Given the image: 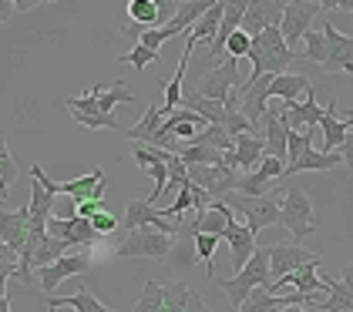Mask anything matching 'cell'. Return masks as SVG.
Segmentation results:
<instances>
[{
    "label": "cell",
    "mask_w": 353,
    "mask_h": 312,
    "mask_svg": "<svg viewBox=\"0 0 353 312\" xmlns=\"http://www.w3.org/2000/svg\"><path fill=\"white\" fill-rule=\"evenodd\" d=\"M232 208L236 215H243V222L249 225V232L259 235L270 225H283V195H243V191H232L225 198H219Z\"/></svg>",
    "instance_id": "cell-2"
},
{
    "label": "cell",
    "mask_w": 353,
    "mask_h": 312,
    "mask_svg": "<svg viewBox=\"0 0 353 312\" xmlns=\"http://www.w3.org/2000/svg\"><path fill=\"white\" fill-rule=\"evenodd\" d=\"M320 131H323L326 152H340V148H343V141L350 138L353 121L340 118V114H336V101H330V107H326V118H323V125H320Z\"/></svg>",
    "instance_id": "cell-28"
},
{
    "label": "cell",
    "mask_w": 353,
    "mask_h": 312,
    "mask_svg": "<svg viewBox=\"0 0 353 312\" xmlns=\"http://www.w3.org/2000/svg\"><path fill=\"white\" fill-rule=\"evenodd\" d=\"M263 161H266V141H263L256 131L239 134V138H236V148L225 155V165H229V168H236V171H243V175L256 171Z\"/></svg>",
    "instance_id": "cell-13"
},
{
    "label": "cell",
    "mask_w": 353,
    "mask_h": 312,
    "mask_svg": "<svg viewBox=\"0 0 353 312\" xmlns=\"http://www.w3.org/2000/svg\"><path fill=\"white\" fill-rule=\"evenodd\" d=\"M303 57L310 61V64H330V41H326L323 30H310L306 37H303Z\"/></svg>",
    "instance_id": "cell-36"
},
{
    "label": "cell",
    "mask_w": 353,
    "mask_h": 312,
    "mask_svg": "<svg viewBox=\"0 0 353 312\" xmlns=\"http://www.w3.org/2000/svg\"><path fill=\"white\" fill-rule=\"evenodd\" d=\"M192 292L185 282H165V306H168V312H185L192 302Z\"/></svg>",
    "instance_id": "cell-39"
},
{
    "label": "cell",
    "mask_w": 353,
    "mask_h": 312,
    "mask_svg": "<svg viewBox=\"0 0 353 312\" xmlns=\"http://www.w3.org/2000/svg\"><path fill=\"white\" fill-rule=\"evenodd\" d=\"M323 118H326V107L316 104V94H313V91H310L299 104H286V125H290L293 131L320 128V125H323Z\"/></svg>",
    "instance_id": "cell-22"
},
{
    "label": "cell",
    "mask_w": 353,
    "mask_h": 312,
    "mask_svg": "<svg viewBox=\"0 0 353 312\" xmlns=\"http://www.w3.org/2000/svg\"><path fill=\"white\" fill-rule=\"evenodd\" d=\"M272 74H249L243 87L236 91L239 94V107H243V114L252 121V128H256V121H263L270 111V101H272Z\"/></svg>",
    "instance_id": "cell-11"
},
{
    "label": "cell",
    "mask_w": 353,
    "mask_h": 312,
    "mask_svg": "<svg viewBox=\"0 0 353 312\" xmlns=\"http://www.w3.org/2000/svg\"><path fill=\"white\" fill-rule=\"evenodd\" d=\"M162 125H165V107L152 104V107L141 114V121H138L135 128H128V141H132V145H148V148H155Z\"/></svg>",
    "instance_id": "cell-25"
},
{
    "label": "cell",
    "mask_w": 353,
    "mask_h": 312,
    "mask_svg": "<svg viewBox=\"0 0 353 312\" xmlns=\"http://www.w3.org/2000/svg\"><path fill=\"white\" fill-rule=\"evenodd\" d=\"M91 225H94V232L98 235H111L114 229H118V225H114V215H108V211L94 215V218H91ZM118 232H121V229H118Z\"/></svg>",
    "instance_id": "cell-46"
},
{
    "label": "cell",
    "mask_w": 353,
    "mask_h": 312,
    "mask_svg": "<svg viewBox=\"0 0 353 312\" xmlns=\"http://www.w3.org/2000/svg\"><path fill=\"white\" fill-rule=\"evenodd\" d=\"M168 10H179V7H175V3H165V0H132V3H128V17L141 27H152V30H155V24L162 27V21L168 17ZM165 24H168V21H165Z\"/></svg>",
    "instance_id": "cell-26"
},
{
    "label": "cell",
    "mask_w": 353,
    "mask_h": 312,
    "mask_svg": "<svg viewBox=\"0 0 353 312\" xmlns=\"http://www.w3.org/2000/svg\"><path fill=\"white\" fill-rule=\"evenodd\" d=\"M192 205H195V195H192V182H185L182 188H179V198H175L172 205H162V211H165V215H175V218H179V215H185Z\"/></svg>",
    "instance_id": "cell-43"
},
{
    "label": "cell",
    "mask_w": 353,
    "mask_h": 312,
    "mask_svg": "<svg viewBox=\"0 0 353 312\" xmlns=\"http://www.w3.org/2000/svg\"><path fill=\"white\" fill-rule=\"evenodd\" d=\"M209 7H212V3H195V0H192V3H179V10L172 14V21L162 24V27H155V30H141L138 44L148 48V51H159L168 37H175V34H189Z\"/></svg>",
    "instance_id": "cell-7"
},
{
    "label": "cell",
    "mask_w": 353,
    "mask_h": 312,
    "mask_svg": "<svg viewBox=\"0 0 353 312\" xmlns=\"http://www.w3.org/2000/svg\"><path fill=\"white\" fill-rule=\"evenodd\" d=\"M54 191H48V188H44V185L37 182V178H34V182H30V225H41V229H48V222H51V218H54Z\"/></svg>",
    "instance_id": "cell-29"
},
{
    "label": "cell",
    "mask_w": 353,
    "mask_h": 312,
    "mask_svg": "<svg viewBox=\"0 0 353 312\" xmlns=\"http://www.w3.org/2000/svg\"><path fill=\"white\" fill-rule=\"evenodd\" d=\"M245 10H249V0H232V3H225V21H222V27H219V37L212 41V48H209V51H212V57H222V54H225V44H229V37L243 30Z\"/></svg>",
    "instance_id": "cell-24"
},
{
    "label": "cell",
    "mask_w": 353,
    "mask_h": 312,
    "mask_svg": "<svg viewBox=\"0 0 353 312\" xmlns=\"http://www.w3.org/2000/svg\"><path fill=\"white\" fill-rule=\"evenodd\" d=\"M28 238H30V205H21L17 211L3 208V215H0V242H3V249L21 256Z\"/></svg>",
    "instance_id": "cell-15"
},
{
    "label": "cell",
    "mask_w": 353,
    "mask_h": 312,
    "mask_svg": "<svg viewBox=\"0 0 353 312\" xmlns=\"http://www.w3.org/2000/svg\"><path fill=\"white\" fill-rule=\"evenodd\" d=\"M340 7H350V10H353V3H340Z\"/></svg>",
    "instance_id": "cell-52"
},
{
    "label": "cell",
    "mask_w": 353,
    "mask_h": 312,
    "mask_svg": "<svg viewBox=\"0 0 353 312\" xmlns=\"http://www.w3.org/2000/svg\"><path fill=\"white\" fill-rule=\"evenodd\" d=\"M243 84L245 81H243V74H239V61L225 57L222 64H216V67L202 78L199 94H202V98H209V101H229V94H236Z\"/></svg>",
    "instance_id": "cell-9"
},
{
    "label": "cell",
    "mask_w": 353,
    "mask_h": 312,
    "mask_svg": "<svg viewBox=\"0 0 353 312\" xmlns=\"http://www.w3.org/2000/svg\"><path fill=\"white\" fill-rule=\"evenodd\" d=\"M175 245V235L159 232V229H135L132 235H125V242L114 249L118 259H155L162 262Z\"/></svg>",
    "instance_id": "cell-5"
},
{
    "label": "cell",
    "mask_w": 353,
    "mask_h": 312,
    "mask_svg": "<svg viewBox=\"0 0 353 312\" xmlns=\"http://www.w3.org/2000/svg\"><path fill=\"white\" fill-rule=\"evenodd\" d=\"M192 145H205V148H216V152H222V155H229V152L236 148V138L222 128V125H209L205 131H199V134H195V141H192Z\"/></svg>",
    "instance_id": "cell-35"
},
{
    "label": "cell",
    "mask_w": 353,
    "mask_h": 312,
    "mask_svg": "<svg viewBox=\"0 0 353 312\" xmlns=\"http://www.w3.org/2000/svg\"><path fill=\"white\" fill-rule=\"evenodd\" d=\"M121 61H128L132 67H138V71H141V67H148V64H155V61H159V51H148V48H141V44H135V48H132V51L125 54Z\"/></svg>",
    "instance_id": "cell-44"
},
{
    "label": "cell",
    "mask_w": 353,
    "mask_h": 312,
    "mask_svg": "<svg viewBox=\"0 0 353 312\" xmlns=\"http://www.w3.org/2000/svg\"><path fill=\"white\" fill-rule=\"evenodd\" d=\"M290 61H293V48L283 41V30H279V27H270V30H263L259 37H252V51H249L252 74H272V78L290 74V71H286Z\"/></svg>",
    "instance_id": "cell-4"
},
{
    "label": "cell",
    "mask_w": 353,
    "mask_h": 312,
    "mask_svg": "<svg viewBox=\"0 0 353 312\" xmlns=\"http://www.w3.org/2000/svg\"><path fill=\"white\" fill-rule=\"evenodd\" d=\"M270 249V272L272 282H283L286 275H293L306 265H320V256L303 249L299 242H290V245H266Z\"/></svg>",
    "instance_id": "cell-10"
},
{
    "label": "cell",
    "mask_w": 353,
    "mask_h": 312,
    "mask_svg": "<svg viewBox=\"0 0 353 312\" xmlns=\"http://www.w3.org/2000/svg\"><path fill=\"white\" fill-rule=\"evenodd\" d=\"M340 161H343L340 152H320V148H310V152L299 158L286 175H299V171H330V168L340 165Z\"/></svg>",
    "instance_id": "cell-33"
},
{
    "label": "cell",
    "mask_w": 353,
    "mask_h": 312,
    "mask_svg": "<svg viewBox=\"0 0 353 312\" xmlns=\"http://www.w3.org/2000/svg\"><path fill=\"white\" fill-rule=\"evenodd\" d=\"M326 41H330V64L326 74H353V34H340L333 24L323 27Z\"/></svg>",
    "instance_id": "cell-16"
},
{
    "label": "cell",
    "mask_w": 353,
    "mask_h": 312,
    "mask_svg": "<svg viewBox=\"0 0 353 312\" xmlns=\"http://www.w3.org/2000/svg\"><path fill=\"white\" fill-rule=\"evenodd\" d=\"M313 87L303 74H279L272 81V98H283L286 104H299V98H306Z\"/></svg>",
    "instance_id": "cell-32"
},
{
    "label": "cell",
    "mask_w": 353,
    "mask_h": 312,
    "mask_svg": "<svg viewBox=\"0 0 353 312\" xmlns=\"http://www.w3.org/2000/svg\"><path fill=\"white\" fill-rule=\"evenodd\" d=\"M88 265H91V259H88V256H64L61 262L48 265V269H41V289L51 295V292H54L64 279L84 275V272H88Z\"/></svg>",
    "instance_id": "cell-21"
},
{
    "label": "cell",
    "mask_w": 353,
    "mask_h": 312,
    "mask_svg": "<svg viewBox=\"0 0 353 312\" xmlns=\"http://www.w3.org/2000/svg\"><path fill=\"white\" fill-rule=\"evenodd\" d=\"M340 155H343V165L353 171V131H350V138L343 141V148H340Z\"/></svg>",
    "instance_id": "cell-47"
},
{
    "label": "cell",
    "mask_w": 353,
    "mask_h": 312,
    "mask_svg": "<svg viewBox=\"0 0 353 312\" xmlns=\"http://www.w3.org/2000/svg\"><path fill=\"white\" fill-rule=\"evenodd\" d=\"M101 211H105V202H74V215H78V218H88V222H91V218L101 215Z\"/></svg>",
    "instance_id": "cell-45"
},
{
    "label": "cell",
    "mask_w": 353,
    "mask_h": 312,
    "mask_svg": "<svg viewBox=\"0 0 353 312\" xmlns=\"http://www.w3.org/2000/svg\"><path fill=\"white\" fill-rule=\"evenodd\" d=\"M48 306H51V309L68 306V309H74V312H114V309H108L105 302H98V299L88 292V282H81L74 295H48Z\"/></svg>",
    "instance_id": "cell-30"
},
{
    "label": "cell",
    "mask_w": 353,
    "mask_h": 312,
    "mask_svg": "<svg viewBox=\"0 0 353 312\" xmlns=\"http://www.w3.org/2000/svg\"><path fill=\"white\" fill-rule=\"evenodd\" d=\"M162 306H165V286L162 282H155V279H148V282L141 286L138 306L132 312H159Z\"/></svg>",
    "instance_id": "cell-38"
},
{
    "label": "cell",
    "mask_w": 353,
    "mask_h": 312,
    "mask_svg": "<svg viewBox=\"0 0 353 312\" xmlns=\"http://www.w3.org/2000/svg\"><path fill=\"white\" fill-rule=\"evenodd\" d=\"M48 235H54L61 242H68L71 249H91L94 245V238H101V235L94 232V225L88 222V218H51L48 222Z\"/></svg>",
    "instance_id": "cell-14"
},
{
    "label": "cell",
    "mask_w": 353,
    "mask_h": 312,
    "mask_svg": "<svg viewBox=\"0 0 353 312\" xmlns=\"http://www.w3.org/2000/svg\"><path fill=\"white\" fill-rule=\"evenodd\" d=\"M182 107L195 111V114H199L202 121H209V125H222V118H225V101H209V98H202L199 91H185Z\"/></svg>",
    "instance_id": "cell-31"
},
{
    "label": "cell",
    "mask_w": 353,
    "mask_h": 312,
    "mask_svg": "<svg viewBox=\"0 0 353 312\" xmlns=\"http://www.w3.org/2000/svg\"><path fill=\"white\" fill-rule=\"evenodd\" d=\"M195 249H199V259L205 265L209 279H216V265H212V256H216V245H219V235H205V232H195Z\"/></svg>",
    "instance_id": "cell-40"
},
{
    "label": "cell",
    "mask_w": 353,
    "mask_h": 312,
    "mask_svg": "<svg viewBox=\"0 0 353 312\" xmlns=\"http://www.w3.org/2000/svg\"><path fill=\"white\" fill-rule=\"evenodd\" d=\"M61 195H68L74 202H101V195H105V171L94 168L91 175H81L74 182H61Z\"/></svg>",
    "instance_id": "cell-23"
},
{
    "label": "cell",
    "mask_w": 353,
    "mask_h": 312,
    "mask_svg": "<svg viewBox=\"0 0 353 312\" xmlns=\"http://www.w3.org/2000/svg\"><path fill=\"white\" fill-rule=\"evenodd\" d=\"M290 125H286V111L279 114H266L263 118V141H266V158H279L290 161Z\"/></svg>",
    "instance_id": "cell-17"
},
{
    "label": "cell",
    "mask_w": 353,
    "mask_h": 312,
    "mask_svg": "<svg viewBox=\"0 0 353 312\" xmlns=\"http://www.w3.org/2000/svg\"><path fill=\"white\" fill-rule=\"evenodd\" d=\"M283 10H286V3H263V0H252L249 10H245V17H243V30L249 37H259L263 30L283 24Z\"/></svg>",
    "instance_id": "cell-20"
},
{
    "label": "cell",
    "mask_w": 353,
    "mask_h": 312,
    "mask_svg": "<svg viewBox=\"0 0 353 312\" xmlns=\"http://www.w3.org/2000/svg\"><path fill=\"white\" fill-rule=\"evenodd\" d=\"M135 229H159V232H168V235H179V229L168 222L162 208H155L148 198H132L128 208H125V218H121V232L132 235Z\"/></svg>",
    "instance_id": "cell-12"
},
{
    "label": "cell",
    "mask_w": 353,
    "mask_h": 312,
    "mask_svg": "<svg viewBox=\"0 0 353 312\" xmlns=\"http://www.w3.org/2000/svg\"><path fill=\"white\" fill-rule=\"evenodd\" d=\"M179 155L189 168H195V165H225V155L216 148H205V145H185Z\"/></svg>",
    "instance_id": "cell-37"
},
{
    "label": "cell",
    "mask_w": 353,
    "mask_h": 312,
    "mask_svg": "<svg viewBox=\"0 0 353 312\" xmlns=\"http://www.w3.org/2000/svg\"><path fill=\"white\" fill-rule=\"evenodd\" d=\"M323 282H326V302H320V309L353 312V292L343 286V279H330V275H323Z\"/></svg>",
    "instance_id": "cell-34"
},
{
    "label": "cell",
    "mask_w": 353,
    "mask_h": 312,
    "mask_svg": "<svg viewBox=\"0 0 353 312\" xmlns=\"http://www.w3.org/2000/svg\"><path fill=\"white\" fill-rule=\"evenodd\" d=\"M330 7H336V3H313V0H293V3H286V10H283V41L290 44V48H296L299 41L313 30V17L320 14V10H330Z\"/></svg>",
    "instance_id": "cell-8"
},
{
    "label": "cell",
    "mask_w": 353,
    "mask_h": 312,
    "mask_svg": "<svg viewBox=\"0 0 353 312\" xmlns=\"http://www.w3.org/2000/svg\"><path fill=\"white\" fill-rule=\"evenodd\" d=\"M272 282V272H270V249L266 245H259V252L249 259L243 272H236L229 282H216L225 295H229V306L232 312H239L245 306V299L256 292V289H270Z\"/></svg>",
    "instance_id": "cell-3"
},
{
    "label": "cell",
    "mask_w": 353,
    "mask_h": 312,
    "mask_svg": "<svg viewBox=\"0 0 353 312\" xmlns=\"http://www.w3.org/2000/svg\"><path fill=\"white\" fill-rule=\"evenodd\" d=\"M343 118H347V121H353V111H343Z\"/></svg>",
    "instance_id": "cell-51"
},
{
    "label": "cell",
    "mask_w": 353,
    "mask_h": 312,
    "mask_svg": "<svg viewBox=\"0 0 353 312\" xmlns=\"http://www.w3.org/2000/svg\"><path fill=\"white\" fill-rule=\"evenodd\" d=\"M114 104H135V94L121 84V81H114V84H98V87H91V91H84L78 98H68L64 107L74 114V121L88 131H118L121 128V121H118V114H114Z\"/></svg>",
    "instance_id": "cell-1"
},
{
    "label": "cell",
    "mask_w": 353,
    "mask_h": 312,
    "mask_svg": "<svg viewBox=\"0 0 353 312\" xmlns=\"http://www.w3.org/2000/svg\"><path fill=\"white\" fill-rule=\"evenodd\" d=\"M222 21H225V3H222V0H216V3H212V7H209V10L199 17V24L185 34V41H195V44H202V41H205V44L212 48V41L219 37V27H222Z\"/></svg>",
    "instance_id": "cell-27"
},
{
    "label": "cell",
    "mask_w": 353,
    "mask_h": 312,
    "mask_svg": "<svg viewBox=\"0 0 353 312\" xmlns=\"http://www.w3.org/2000/svg\"><path fill=\"white\" fill-rule=\"evenodd\" d=\"M279 312H320V309H299V306H290V309H279Z\"/></svg>",
    "instance_id": "cell-50"
},
{
    "label": "cell",
    "mask_w": 353,
    "mask_h": 312,
    "mask_svg": "<svg viewBox=\"0 0 353 312\" xmlns=\"http://www.w3.org/2000/svg\"><path fill=\"white\" fill-rule=\"evenodd\" d=\"M14 182H17V161H14L10 152L3 148V152H0V185H3L0 198H3V205H7V191H10V185Z\"/></svg>",
    "instance_id": "cell-41"
},
{
    "label": "cell",
    "mask_w": 353,
    "mask_h": 312,
    "mask_svg": "<svg viewBox=\"0 0 353 312\" xmlns=\"http://www.w3.org/2000/svg\"><path fill=\"white\" fill-rule=\"evenodd\" d=\"M279 178H286V161H279V158H266L256 171H249L239 178V191L243 195H270L266 188L272 182H279Z\"/></svg>",
    "instance_id": "cell-19"
},
{
    "label": "cell",
    "mask_w": 353,
    "mask_h": 312,
    "mask_svg": "<svg viewBox=\"0 0 353 312\" xmlns=\"http://www.w3.org/2000/svg\"><path fill=\"white\" fill-rule=\"evenodd\" d=\"M283 229L293 235L296 242H303L306 235L316 232L313 202H310V195H306L299 185H290V188L283 191Z\"/></svg>",
    "instance_id": "cell-6"
},
{
    "label": "cell",
    "mask_w": 353,
    "mask_h": 312,
    "mask_svg": "<svg viewBox=\"0 0 353 312\" xmlns=\"http://www.w3.org/2000/svg\"><path fill=\"white\" fill-rule=\"evenodd\" d=\"M249 51H252V37H249L245 30L232 34V37H229V44H225V57H232V61H243V57H249Z\"/></svg>",
    "instance_id": "cell-42"
},
{
    "label": "cell",
    "mask_w": 353,
    "mask_h": 312,
    "mask_svg": "<svg viewBox=\"0 0 353 312\" xmlns=\"http://www.w3.org/2000/svg\"><path fill=\"white\" fill-rule=\"evenodd\" d=\"M185 312H209V306H205V299H202V295L195 292V295H192V302H189V309H185Z\"/></svg>",
    "instance_id": "cell-48"
},
{
    "label": "cell",
    "mask_w": 353,
    "mask_h": 312,
    "mask_svg": "<svg viewBox=\"0 0 353 312\" xmlns=\"http://www.w3.org/2000/svg\"><path fill=\"white\" fill-rule=\"evenodd\" d=\"M343 286H347V289L353 292V262L347 265V269H343Z\"/></svg>",
    "instance_id": "cell-49"
},
{
    "label": "cell",
    "mask_w": 353,
    "mask_h": 312,
    "mask_svg": "<svg viewBox=\"0 0 353 312\" xmlns=\"http://www.w3.org/2000/svg\"><path fill=\"white\" fill-rule=\"evenodd\" d=\"M222 238L229 242V249H232V265H236V272H243L245 265H249V259L259 252V245H256V235L249 232V225L245 222H229L225 225V232H222Z\"/></svg>",
    "instance_id": "cell-18"
}]
</instances>
